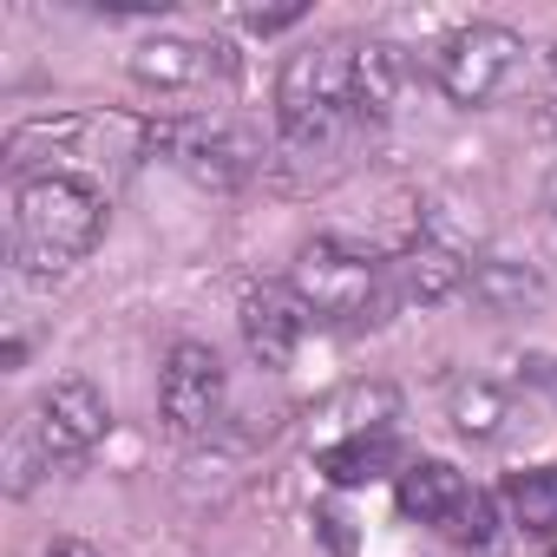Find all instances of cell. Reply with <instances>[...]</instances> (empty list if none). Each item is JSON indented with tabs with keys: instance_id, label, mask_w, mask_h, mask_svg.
Returning a JSON list of instances; mask_svg holds the SVG:
<instances>
[{
	"instance_id": "1",
	"label": "cell",
	"mask_w": 557,
	"mask_h": 557,
	"mask_svg": "<svg viewBox=\"0 0 557 557\" xmlns=\"http://www.w3.org/2000/svg\"><path fill=\"white\" fill-rule=\"evenodd\" d=\"M106 236V190L79 171H34L14 190V262L27 275L73 269Z\"/></svg>"
},
{
	"instance_id": "2",
	"label": "cell",
	"mask_w": 557,
	"mask_h": 557,
	"mask_svg": "<svg viewBox=\"0 0 557 557\" xmlns=\"http://www.w3.org/2000/svg\"><path fill=\"white\" fill-rule=\"evenodd\" d=\"M289 289H296V302H302L315 322H329V329H368V322H381V315L394 309V283L381 275V262H374V256H355V249L335 243V236H315V243L296 249Z\"/></svg>"
},
{
	"instance_id": "3",
	"label": "cell",
	"mask_w": 557,
	"mask_h": 557,
	"mask_svg": "<svg viewBox=\"0 0 557 557\" xmlns=\"http://www.w3.org/2000/svg\"><path fill=\"white\" fill-rule=\"evenodd\" d=\"M355 125L348 112V47H302L275 79V132L289 151H329Z\"/></svg>"
},
{
	"instance_id": "4",
	"label": "cell",
	"mask_w": 557,
	"mask_h": 557,
	"mask_svg": "<svg viewBox=\"0 0 557 557\" xmlns=\"http://www.w3.org/2000/svg\"><path fill=\"white\" fill-rule=\"evenodd\" d=\"M518 60H524V40H518L511 27H498V21H472V27H459V34L440 40V53H433V79H440V92H446L453 106H492V99L511 86Z\"/></svg>"
},
{
	"instance_id": "5",
	"label": "cell",
	"mask_w": 557,
	"mask_h": 557,
	"mask_svg": "<svg viewBox=\"0 0 557 557\" xmlns=\"http://www.w3.org/2000/svg\"><path fill=\"white\" fill-rule=\"evenodd\" d=\"M158 413L177 440H203L223 426L230 413V374L216 361V348L203 342H177L164 355V374H158Z\"/></svg>"
},
{
	"instance_id": "6",
	"label": "cell",
	"mask_w": 557,
	"mask_h": 557,
	"mask_svg": "<svg viewBox=\"0 0 557 557\" xmlns=\"http://www.w3.org/2000/svg\"><path fill=\"white\" fill-rule=\"evenodd\" d=\"M27 420L40 426V440H47V453H53L60 466H79V459L112 433V407H106V394H99L92 381H79V374L53 381V387L27 407Z\"/></svg>"
},
{
	"instance_id": "7",
	"label": "cell",
	"mask_w": 557,
	"mask_h": 557,
	"mask_svg": "<svg viewBox=\"0 0 557 557\" xmlns=\"http://www.w3.org/2000/svg\"><path fill=\"white\" fill-rule=\"evenodd\" d=\"M236 60L223 40H197V34H158L132 53V79L151 92H197L210 79H230Z\"/></svg>"
},
{
	"instance_id": "8",
	"label": "cell",
	"mask_w": 557,
	"mask_h": 557,
	"mask_svg": "<svg viewBox=\"0 0 557 557\" xmlns=\"http://www.w3.org/2000/svg\"><path fill=\"white\" fill-rule=\"evenodd\" d=\"M145 138H151V151H164L184 177H197V184H210V190H236V184L249 177V151H243L223 125L164 119V125H151Z\"/></svg>"
},
{
	"instance_id": "9",
	"label": "cell",
	"mask_w": 557,
	"mask_h": 557,
	"mask_svg": "<svg viewBox=\"0 0 557 557\" xmlns=\"http://www.w3.org/2000/svg\"><path fill=\"white\" fill-rule=\"evenodd\" d=\"M236 322H243V348H249L256 368H289L296 348H302V335H309V309L296 302L289 283H256L243 296Z\"/></svg>"
},
{
	"instance_id": "10",
	"label": "cell",
	"mask_w": 557,
	"mask_h": 557,
	"mask_svg": "<svg viewBox=\"0 0 557 557\" xmlns=\"http://www.w3.org/2000/svg\"><path fill=\"white\" fill-rule=\"evenodd\" d=\"M400 92H407V53L400 47H387V40L348 47V112H355V125H387Z\"/></svg>"
},
{
	"instance_id": "11",
	"label": "cell",
	"mask_w": 557,
	"mask_h": 557,
	"mask_svg": "<svg viewBox=\"0 0 557 557\" xmlns=\"http://www.w3.org/2000/svg\"><path fill=\"white\" fill-rule=\"evenodd\" d=\"M466 289L492 315H524V309L544 302V269L531 256H518V249H485V256H472V283Z\"/></svg>"
},
{
	"instance_id": "12",
	"label": "cell",
	"mask_w": 557,
	"mask_h": 557,
	"mask_svg": "<svg viewBox=\"0 0 557 557\" xmlns=\"http://www.w3.org/2000/svg\"><path fill=\"white\" fill-rule=\"evenodd\" d=\"M472 283V262L446 243H413L400 262H394V302L400 309H433L446 296H459Z\"/></svg>"
},
{
	"instance_id": "13",
	"label": "cell",
	"mask_w": 557,
	"mask_h": 557,
	"mask_svg": "<svg viewBox=\"0 0 557 557\" xmlns=\"http://www.w3.org/2000/svg\"><path fill=\"white\" fill-rule=\"evenodd\" d=\"M394 498H400V511H407V518H420V524H453V518H459V505L472 498V485H466V472H459V466H446V459H413V466L400 472Z\"/></svg>"
},
{
	"instance_id": "14",
	"label": "cell",
	"mask_w": 557,
	"mask_h": 557,
	"mask_svg": "<svg viewBox=\"0 0 557 557\" xmlns=\"http://www.w3.org/2000/svg\"><path fill=\"white\" fill-rule=\"evenodd\" d=\"M394 413H400V394H394L387 381H355V387H342V394H329V400L315 407V420H322L335 440L387 433V426H394ZM335 440H329V446H335Z\"/></svg>"
},
{
	"instance_id": "15",
	"label": "cell",
	"mask_w": 557,
	"mask_h": 557,
	"mask_svg": "<svg viewBox=\"0 0 557 557\" xmlns=\"http://www.w3.org/2000/svg\"><path fill=\"white\" fill-rule=\"evenodd\" d=\"M86 132H92V119H79V112L27 119V125H14V138H8V171H21V177H34V164L60 171V164H66V151H73Z\"/></svg>"
},
{
	"instance_id": "16",
	"label": "cell",
	"mask_w": 557,
	"mask_h": 557,
	"mask_svg": "<svg viewBox=\"0 0 557 557\" xmlns=\"http://www.w3.org/2000/svg\"><path fill=\"white\" fill-rule=\"evenodd\" d=\"M53 466H60V459L47 453L40 426L21 413V420H14V433H8V446H0V479H8V492H14V498H27V492H34Z\"/></svg>"
},
{
	"instance_id": "17",
	"label": "cell",
	"mask_w": 557,
	"mask_h": 557,
	"mask_svg": "<svg viewBox=\"0 0 557 557\" xmlns=\"http://www.w3.org/2000/svg\"><path fill=\"white\" fill-rule=\"evenodd\" d=\"M394 466V433H368V440H335L322 446V472L335 485H368Z\"/></svg>"
},
{
	"instance_id": "18",
	"label": "cell",
	"mask_w": 557,
	"mask_h": 557,
	"mask_svg": "<svg viewBox=\"0 0 557 557\" xmlns=\"http://www.w3.org/2000/svg\"><path fill=\"white\" fill-rule=\"evenodd\" d=\"M505 505L524 531H557V466H524L505 479Z\"/></svg>"
},
{
	"instance_id": "19",
	"label": "cell",
	"mask_w": 557,
	"mask_h": 557,
	"mask_svg": "<svg viewBox=\"0 0 557 557\" xmlns=\"http://www.w3.org/2000/svg\"><path fill=\"white\" fill-rule=\"evenodd\" d=\"M505 420H511L505 387H492V381H459V387H453V426H459L466 440H498Z\"/></svg>"
},
{
	"instance_id": "20",
	"label": "cell",
	"mask_w": 557,
	"mask_h": 557,
	"mask_svg": "<svg viewBox=\"0 0 557 557\" xmlns=\"http://www.w3.org/2000/svg\"><path fill=\"white\" fill-rule=\"evenodd\" d=\"M446 531H453L459 544H492V537H498V505H492V492L472 485V498L459 505V518H453Z\"/></svg>"
},
{
	"instance_id": "21",
	"label": "cell",
	"mask_w": 557,
	"mask_h": 557,
	"mask_svg": "<svg viewBox=\"0 0 557 557\" xmlns=\"http://www.w3.org/2000/svg\"><path fill=\"white\" fill-rule=\"evenodd\" d=\"M296 21H302V8H269V14L256 8V14H249L256 34H283V27H296Z\"/></svg>"
},
{
	"instance_id": "22",
	"label": "cell",
	"mask_w": 557,
	"mask_h": 557,
	"mask_svg": "<svg viewBox=\"0 0 557 557\" xmlns=\"http://www.w3.org/2000/svg\"><path fill=\"white\" fill-rule=\"evenodd\" d=\"M315 524H322V537H329V557H348V518H342V511H322Z\"/></svg>"
},
{
	"instance_id": "23",
	"label": "cell",
	"mask_w": 557,
	"mask_h": 557,
	"mask_svg": "<svg viewBox=\"0 0 557 557\" xmlns=\"http://www.w3.org/2000/svg\"><path fill=\"white\" fill-rule=\"evenodd\" d=\"M524 368H531V381H537V387L557 400V361H550V355H537V361H524Z\"/></svg>"
},
{
	"instance_id": "24",
	"label": "cell",
	"mask_w": 557,
	"mask_h": 557,
	"mask_svg": "<svg viewBox=\"0 0 557 557\" xmlns=\"http://www.w3.org/2000/svg\"><path fill=\"white\" fill-rule=\"evenodd\" d=\"M40 557H99V550H92L86 537H53V544H47Z\"/></svg>"
},
{
	"instance_id": "25",
	"label": "cell",
	"mask_w": 557,
	"mask_h": 557,
	"mask_svg": "<svg viewBox=\"0 0 557 557\" xmlns=\"http://www.w3.org/2000/svg\"><path fill=\"white\" fill-rule=\"evenodd\" d=\"M544 210H550V216H557V171H550V177H544Z\"/></svg>"
},
{
	"instance_id": "26",
	"label": "cell",
	"mask_w": 557,
	"mask_h": 557,
	"mask_svg": "<svg viewBox=\"0 0 557 557\" xmlns=\"http://www.w3.org/2000/svg\"><path fill=\"white\" fill-rule=\"evenodd\" d=\"M550 106H557V60H550Z\"/></svg>"
}]
</instances>
